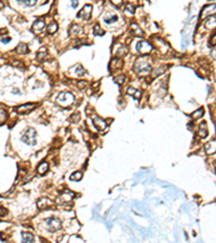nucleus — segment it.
I'll return each mask as SVG.
<instances>
[{
	"instance_id": "2f4dec72",
	"label": "nucleus",
	"mask_w": 216,
	"mask_h": 243,
	"mask_svg": "<svg viewBox=\"0 0 216 243\" xmlns=\"http://www.w3.org/2000/svg\"><path fill=\"white\" fill-rule=\"evenodd\" d=\"M111 2L114 3L115 6L119 7V6H121V3H122V0H111Z\"/></svg>"
},
{
	"instance_id": "cd10ccee",
	"label": "nucleus",
	"mask_w": 216,
	"mask_h": 243,
	"mask_svg": "<svg viewBox=\"0 0 216 243\" xmlns=\"http://www.w3.org/2000/svg\"><path fill=\"white\" fill-rule=\"evenodd\" d=\"M78 31H81V28H80L78 25H72L70 28V34L71 35H77Z\"/></svg>"
},
{
	"instance_id": "c756f323",
	"label": "nucleus",
	"mask_w": 216,
	"mask_h": 243,
	"mask_svg": "<svg viewBox=\"0 0 216 243\" xmlns=\"http://www.w3.org/2000/svg\"><path fill=\"white\" fill-rule=\"evenodd\" d=\"M124 78H125V77L123 76V75H121V76L117 77V78H116V80H115V81H116L117 83H118V84H122L123 82H124Z\"/></svg>"
},
{
	"instance_id": "393cba45",
	"label": "nucleus",
	"mask_w": 216,
	"mask_h": 243,
	"mask_svg": "<svg viewBox=\"0 0 216 243\" xmlns=\"http://www.w3.org/2000/svg\"><path fill=\"white\" fill-rule=\"evenodd\" d=\"M106 24H112V23L117 22L118 21V16L117 15H111V16H107L104 19Z\"/></svg>"
},
{
	"instance_id": "6ab92c4d",
	"label": "nucleus",
	"mask_w": 216,
	"mask_h": 243,
	"mask_svg": "<svg viewBox=\"0 0 216 243\" xmlns=\"http://www.w3.org/2000/svg\"><path fill=\"white\" fill-rule=\"evenodd\" d=\"M205 26H206V28H209V29L215 28V26H216V17L210 16V19H209V20L205 22Z\"/></svg>"
},
{
	"instance_id": "f704fd0d",
	"label": "nucleus",
	"mask_w": 216,
	"mask_h": 243,
	"mask_svg": "<svg viewBox=\"0 0 216 243\" xmlns=\"http://www.w3.org/2000/svg\"><path fill=\"white\" fill-rule=\"evenodd\" d=\"M43 56H47V52H42L41 54H38V59H39L40 61L42 59V57H43Z\"/></svg>"
},
{
	"instance_id": "4c0bfd02",
	"label": "nucleus",
	"mask_w": 216,
	"mask_h": 243,
	"mask_svg": "<svg viewBox=\"0 0 216 243\" xmlns=\"http://www.w3.org/2000/svg\"><path fill=\"white\" fill-rule=\"evenodd\" d=\"M1 41H2L3 43H7V42H9V41H11V38H6V39H4V38H3V39H1Z\"/></svg>"
},
{
	"instance_id": "0eeeda50",
	"label": "nucleus",
	"mask_w": 216,
	"mask_h": 243,
	"mask_svg": "<svg viewBox=\"0 0 216 243\" xmlns=\"http://www.w3.org/2000/svg\"><path fill=\"white\" fill-rule=\"evenodd\" d=\"M36 107H37V105L35 104V103H27V104L17 106V107L15 108V111H16L17 113H23V115H25V113H30L31 110H34Z\"/></svg>"
},
{
	"instance_id": "f3484780",
	"label": "nucleus",
	"mask_w": 216,
	"mask_h": 243,
	"mask_svg": "<svg viewBox=\"0 0 216 243\" xmlns=\"http://www.w3.org/2000/svg\"><path fill=\"white\" fill-rule=\"evenodd\" d=\"M126 93H128L129 95L133 96L135 99H141V95H142V93H141L139 91L135 90V89L132 88V87H130V88L126 90Z\"/></svg>"
},
{
	"instance_id": "f257e3e1",
	"label": "nucleus",
	"mask_w": 216,
	"mask_h": 243,
	"mask_svg": "<svg viewBox=\"0 0 216 243\" xmlns=\"http://www.w3.org/2000/svg\"><path fill=\"white\" fill-rule=\"evenodd\" d=\"M56 102L63 107H69L75 102V96L70 92H62L56 97Z\"/></svg>"
},
{
	"instance_id": "58836bf2",
	"label": "nucleus",
	"mask_w": 216,
	"mask_h": 243,
	"mask_svg": "<svg viewBox=\"0 0 216 243\" xmlns=\"http://www.w3.org/2000/svg\"><path fill=\"white\" fill-rule=\"evenodd\" d=\"M3 8H4V3H3L1 0H0V10H1V9H3Z\"/></svg>"
},
{
	"instance_id": "20e7f679",
	"label": "nucleus",
	"mask_w": 216,
	"mask_h": 243,
	"mask_svg": "<svg viewBox=\"0 0 216 243\" xmlns=\"http://www.w3.org/2000/svg\"><path fill=\"white\" fill-rule=\"evenodd\" d=\"M214 14H216V4L212 3V4H208V6H205L202 9L201 13H200V19L204 20L206 17H210Z\"/></svg>"
},
{
	"instance_id": "f03ea898",
	"label": "nucleus",
	"mask_w": 216,
	"mask_h": 243,
	"mask_svg": "<svg viewBox=\"0 0 216 243\" xmlns=\"http://www.w3.org/2000/svg\"><path fill=\"white\" fill-rule=\"evenodd\" d=\"M36 135H37V133L34 129H27L22 135V142H24L27 145H35L37 142Z\"/></svg>"
},
{
	"instance_id": "c85d7f7f",
	"label": "nucleus",
	"mask_w": 216,
	"mask_h": 243,
	"mask_svg": "<svg viewBox=\"0 0 216 243\" xmlns=\"http://www.w3.org/2000/svg\"><path fill=\"white\" fill-rule=\"evenodd\" d=\"M76 74L78 75V76H82V75L85 74V70L83 69V67H81V66H78L77 69H76Z\"/></svg>"
},
{
	"instance_id": "7c9ffc66",
	"label": "nucleus",
	"mask_w": 216,
	"mask_h": 243,
	"mask_svg": "<svg viewBox=\"0 0 216 243\" xmlns=\"http://www.w3.org/2000/svg\"><path fill=\"white\" fill-rule=\"evenodd\" d=\"M210 45H211V47H215V45H216V34L213 35V36H212V38H211Z\"/></svg>"
},
{
	"instance_id": "7ed1b4c3",
	"label": "nucleus",
	"mask_w": 216,
	"mask_h": 243,
	"mask_svg": "<svg viewBox=\"0 0 216 243\" xmlns=\"http://www.w3.org/2000/svg\"><path fill=\"white\" fill-rule=\"evenodd\" d=\"M46 227L49 231L55 232L62 228V223H61V221L58 219V218L51 217L46 221Z\"/></svg>"
},
{
	"instance_id": "1a4fd4ad",
	"label": "nucleus",
	"mask_w": 216,
	"mask_h": 243,
	"mask_svg": "<svg viewBox=\"0 0 216 243\" xmlns=\"http://www.w3.org/2000/svg\"><path fill=\"white\" fill-rule=\"evenodd\" d=\"M92 13V6L91 4H87L83 7V9L78 13V17L80 19H84V20H89L91 17Z\"/></svg>"
},
{
	"instance_id": "ddd939ff",
	"label": "nucleus",
	"mask_w": 216,
	"mask_h": 243,
	"mask_svg": "<svg viewBox=\"0 0 216 243\" xmlns=\"http://www.w3.org/2000/svg\"><path fill=\"white\" fill-rule=\"evenodd\" d=\"M48 170H49V164H48V162L44 161L38 165L37 172H38V174H40V175H44V174L48 172Z\"/></svg>"
},
{
	"instance_id": "a878e982",
	"label": "nucleus",
	"mask_w": 216,
	"mask_h": 243,
	"mask_svg": "<svg viewBox=\"0 0 216 243\" xmlns=\"http://www.w3.org/2000/svg\"><path fill=\"white\" fill-rule=\"evenodd\" d=\"M81 178H82V173L81 172H75L74 174L70 176L71 181H75V182H79Z\"/></svg>"
},
{
	"instance_id": "72a5a7b5",
	"label": "nucleus",
	"mask_w": 216,
	"mask_h": 243,
	"mask_svg": "<svg viewBox=\"0 0 216 243\" xmlns=\"http://www.w3.org/2000/svg\"><path fill=\"white\" fill-rule=\"evenodd\" d=\"M78 4H79V1H78V0H71V6H72V8H77Z\"/></svg>"
},
{
	"instance_id": "4468645a",
	"label": "nucleus",
	"mask_w": 216,
	"mask_h": 243,
	"mask_svg": "<svg viewBox=\"0 0 216 243\" xmlns=\"http://www.w3.org/2000/svg\"><path fill=\"white\" fill-rule=\"evenodd\" d=\"M209 134L208 132V129H206V123L205 122H202L201 125H200V129L199 131H198V135L201 137V139H204V137H206Z\"/></svg>"
},
{
	"instance_id": "5701e85b",
	"label": "nucleus",
	"mask_w": 216,
	"mask_h": 243,
	"mask_svg": "<svg viewBox=\"0 0 216 243\" xmlns=\"http://www.w3.org/2000/svg\"><path fill=\"white\" fill-rule=\"evenodd\" d=\"M7 118H8V113H7L4 109L0 108V124L6 121Z\"/></svg>"
},
{
	"instance_id": "39448f33",
	"label": "nucleus",
	"mask_w": 216,
	"mask_h": 243,
	"mask_svg": "<svg viewBox=\"0 0 216 243\" xmlns=\"http://www.w3.org/2000/svg\"><path fill=\"white\" fill-rule=\"evenodd\" d=\"M135 71H136L137 74L139 75H145V74H148L149 71L151 70V66L148 64V63L146 62H141V61H138V62L135 64Z\"/></svg>"
},
{
	"instance_id": "2eb2a0df",
	"label": "nucleus",
	"mask_w": 216,
	"mask_h": 243,
	"mask_svg": "<svg viewBox=\"0 0 216 243\" xmlns=\"http://www.w3.org/2000/svg\"><path fill=\"white\" fill-rule=\"evenodd\" d=\"M37 205L39 209H46V207H49L50 205H52V202L50 200H48L47 198H41L37 202Z\"/></svg>"
},
{
	"instance_id": "bb28decb",
	"label": "nucleus",
	"mask_w": 216,
	"mask_h": 243,
	"mask_svg": "<svg viewBox=\"0 0 216 243\" xmlns=\"http://www.w3.org/2000/svg\"><path fill=\"white\" fill-rule=\"evenodd\" d=\"M94 35L96 36H103L104 35V30L100 27V25H95L94 26V30H93Z\"/></svg>"
},
{
	"instance_id": "f8f14e48",
	"label": "nucleus",
	"mask_w": 216,
	"mask_h": 243,
	"mask_svg": "<svg viewBox=\"0 0 216 243\" xmlns=\"http://www.w3.org/2000/svg\"><path fill=\"white\" fill-rule=\"evenodd\" d=\"M43 28H44V22H43V20H37L34 23L31 30L34 31L35 34H39V33H41L43 30Z\"/></svg>"
},
{
	"instance_id": "ea45409f",
	"label": "nucleus",
	"mask_w": 216,
	"mask_h": 243,
	"mask_svg": "<svg viewBox=\"0 0 216 243\" xmlns=\"http://www.w3.org/2000/svg\"><path fill=\"white\" fill-rule=\"evenodd\" d=\"M213 56H214V57H215V59H216V51H215V52H214V54H213Z\"/></svg>"
},
{
	"instance_id": "473e14b6",
	"label": "nucleus",
	"mask_w": 216,
	"mask_h": 243,
	"mask_svg": "<svg viewBox=\"0 0 216 243\" xmlns=\"http://www.w3.org/2000/svg\"><path fill=\"white\" fill-rule=\"evenodd\" d=\"M7 214V210L4 207H1L0 206V216H4Z\"/></svg>"
},
{
	"instance_id": "9b49d317",
	"label": "nucleus",
	"mask_w": 216,
	"mask_h": 243,
	"mask_svg": "<svg viewBox=\"0 0 216 243\" xmlns=\"http://www.w3.org/2000/svg\"><path fill=\"white\" fill-rule=\"evenodd\" d=\"M205 153L208 155H213L216 153V139H212L204 146Z\"/></svg>"
},
{
	"instance_id": "412c9836",
	"label": "nucleus",
	"mask_w": 216,
	"mask_h": 243,
	"mask_svg": "<svg viewBox=\"0 0 216 243\" xmlns=\"http://www.w3.org/2000/svg\"><path fill=\"white\" fill-rule=\"evenodd\" d=\"M203 115H204V109H203V108H199L198 110H196L191 115V118L197 120V119H200L201 117H203Z\"/></svg>"
},
{
	"instance_id": "e433bc0d",
	"label": "nucleus",
	"mask_w": 216,
	"mask_h": 243,
	"mask_svg": "<svg viewBox=\"0 0 216 243\" xmlns=\"http://www.w3.org/2000/svg\"><path fill=\"white\" fill-rule=\"evenodd\" d=\"M12 65H14V66L18 65V66H21V67H23V63H20V62H13V63H12Z\"/></svg>"
},
{
	"instance_id": "6e6552de",
	"label": "nucleus",
	"mask_w": 216,
	"mask_h": 243,
	"mask_svg": "<svg viewBox=\"0 0 216 243\" xmlns=\"http://www.w3.org/2000/svg\"><path fill=\"white\" fill-rule=\"evenodd\" d=\"M75 197V193L74 192L69 191V190H65V191L63 192L62 195L57 198V202L61 204L63 203H67V202H70L72 199H74Z\"/></svg>"
},
{
	"instance_id": "a211bd4d",
	"label": "nucleus",
	"mask_w": 216,
	"mask_h": 243,
	"mask_svg": "<svg viewBox=\"0 0 216 243\" xmlns=\"http://www.w3.org/2000/svg\"><path fill=\"white\" fill-rule=\"evenodd\" d=\"M22 240L23 242L25 243H28V242H33L34 241V236L29 233V232H22Z\"/></svg>"
},
{
	"instance_id": "aec40b11",
	"label": "nucleus",
	"mask_w": 216,
	"mask_h": 243,
	"mask_svg": "<svg viewBox=\"0 0 216 243\" xmlns=\"http://www.w3.org/2000/svg\"><path fill=\"white\" fill-rule=\"evenodd\" d=\"M15 51H16L17 53L26 54L27 52H28V48H27V45H26L25 43H20V44H18V45L16 47V49H15Z\"/></svg>"
},
{
	"instance_id": "4be33fe9",
	"label": "nucleus",
	"mask_w": 216,
	"mask_h": 243,
	"mask_svg": "<svg viewBox=\"0 0 216 243\" xmlns=\"http://www.w3.org/2000/svg\"><path fill=\"white\" fill-rule=\"evenodd\" d=\"M57 29H58V26H57V24L55 22L51 23L50 25L48 26V33L49 34H54V33H56Z\"/></svg>"
},
{
	"instance_id": "9d476101",
	"label": "nucleus",
	"mask_w": 216,
	"mask_h": 243,
	"mask_svg": "<svg viewBox=\"0 0 216 243\" xmlns=\"http://www.w3.org/2000/svg\"><path fill=\"white\" fill-rule=\"evenodd\" d=\"M93 124L95 125V127H96L97 130H105L106 127H107V123H106V121H104L102 118H100V117H93Z\"/></svg>"
},
{
	"instance_id": "423d86ee",
	"label": "nucleus",
	"mask_w": 216,
	"mask_h": 243,
	"mask_svg": "<svg viewBox=\"0 0 216 243\" xmlns=\"http://www.w3.org/2000/svg\"><path fill=\"white\" fill-rule=\"evenodd\" d=\"M136 50L141 54H148L152 50V45L147 41H138L136 44Z\"/></svg>"
},
{
	"instance_id": "c9c22d12",
	"label": "nucleus",
	"mask_w": 216,
	"mask_h": 243,
	"mask_svg": "<svg viewBox=\"0 0 216 243\" xmlns=\"http://www.w3.org/2000/svg\"><path fill=\"white\" fill-rule=\"evenodd\" d=\"M126 8H129V11L131 12V13H134V9H133V7L130 4V3H128V4H126Z\"/></svg>"
},
{
	"instance_id": "dca6fc26",
	"label": "nucleus",
	"mask_w": 216,
	"mask_h": 243,
	"mask_svg": "<svg viewBox=\"0 0 216 243\" xmlns=\"http://www.w3.org/2000/svg\"><path fill=\"white\" fill-rule=\"evenodd\" d=\"M131 31H132V34H134L135 36H138V37H142V36H144V31L141 29V27H139L137 24H132V25H131Z\"/></svg>"
},
{
	"instance_id": "b1692460",
	"label": "nucleus",
	"mask_w": 216,
	"mask_h": 243,
	"mask_svg": "<svg viewBox=\"0 0 216 243\" xmlns=\"http://www.w3.org/2000/svg\"><path fill=\"white\" fill-rule=\"evenodd\" d=\"M17 1H18V2H22L23 4H25V6L27 7H33L37 3L38 0H17Z\"/></svg>"
}]
</instances>
